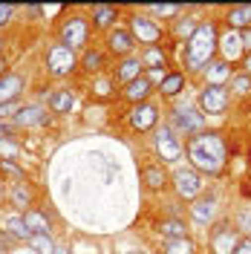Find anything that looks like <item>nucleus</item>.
<instances>
[{
    "mask_svg": "<svg viewBox=\"0 0 251 254\" xmlns=\"http://www.w3.org/2000/svg\"><path fill=\"white\" fill-rule=\"evenodd\" d=\"M47 122V110L41 104H20V110L15 116V127H38Z\"/></svg>",
    "mask_w": 251,
    "mask_h": 254,
    "instance_id": "nucleus-19",
    "label": "nucleus"
},
{
    "mask_svg": "<svg viewBox=\"0 0 251 254\" xmlns=\"http://www.w3.org/2000/svg\"><path fill=\"white\" fill-rule=\"evenodd\" d=\"M228 107H231L228 87H202V93H199V113L205 119L208 116H222V113H228Z\"/></svg>",
    "mask_w": 251,
    "mask_h": 254,
    "instance_id": "nucleus-10",
    "label": "nucleus"
},
{
    "mask_svg": "<svg viewBox=\"0 0 251 254\" xmlns=\"http://www.w3.org/2000/svg\"><path fill=\"white\" fill-rule=\"evenodd\" d=\"M225 23H228V29H251V6H231L228 12H225Z\"/></svg>",
    "mask_w": 251,
    "mask_h": 254,
    "instance_id": "nucleus-25",
    "label": "nucleus"
},
{
    "mask_svg": "<svg viewBox=\"0 0 251 254\" xmlns=\"http://www.w3.org/2000/svg\"><path fill=\"white\" fill-rule=\"evenodd\" d=\"M0 139H15V142H17V127H15V122H0Z\"/></svg>",
    "mask_w": 251,
    "mask_h": 254,
    "instance_id": "nucleus-43",
    "label": "nucleus"
},
{
    "mask_svg": "<svg viewBox=\"0 0 251 254\" xmlns=\"http://www.w3.org/2000/svg\"><path fill=\"white\" fill-rule=\"evenodd\" d=\"M185 153H188L190 171H196L199 176H220L228 162V142L217 130H202L188 139Z\"/></svg>",
    "mask_w": 251,
    "mask_h": 254,
    "instance_id": "nucleus-1",
    "label": "nucleus"
},
{
    "mask_svg": "<svg viewBox=\"0 0 251 254\" xmlns=\"http://www.w3.org/2000/svg\"><path fill=\"white\" fill-rule=\"evenodd\" d=\"M234 228H237V231H243V237H251V205H246V208H240V211H237Z\"/></svg>",
    "mask_w": 251,
    "mask_h": 254,
    "instance_id": "nucleus-36",
    "label": "nucleus"
},
{
    "mask_svg": "<svg viewBox=\"0 0 251 254\" xmlns=\"http://www.w3.org/2000/svg\"><path fill=\"white\" fill-rule=\"evenodd\" d=\"M26 246L35 249V254H55V240L49 237V234H32L26 240Z\"/></svg>",
    "mask_w": 251,
    "mask_h": 254,
    "instance_id": "nucleus-31",
    "label": "nucleus"
},
{
    "mask_svg": "<svg viewBox=\"0 0 251 254\" xmlns=\"http://www.w3.org/2000/svg\"><path fill=\"white\" fill-rule=\"evenodd\" d=\"M159 231L165 240H176V237H188V228H185V220L173 217V220H162L159 222Z\"/></svg>",
    "mask_w": 251,
    "mask_h": 254,
    "instance_id": "nucleus-30",
    "label": "nucleus"
},
{
    "mask_svg": "<svg viewBox=\"0 0 251 254\" xmlns=\"http://www.w3.org/2000/svg\"><path fill=\"white\" fill-rule=\"evenodd\" d=\"M205 119L199 110H193V107H176L171 113V127L179 133V136H196V133H202L205 130Z\"/></svg>",
    "mask_w": 251,
    "mask_h": 254,
    "instance_id": "nucleus-9",
    "label": "nucleus"
},
{
    "mask_svg": "<svg viewBox=\"0 0 251 254\" xmlns=\"http://www.w3.org/2000/svg\"><path fill=\"white\" fill-rule=\"evenodd\" d=\"M196 26H199V20H196V17H190V15H185V17H176V20H173V29H176V38H185V41H188L190 35L196 32Z\"/></svg>",
    "mask_w": 251,
    "mask_h": 254,
    "instance_id": "nucleus-33",
    "label": "nucleus"
},
{
    "mask_svg": "<svg viewBox=\"0 0 251 254\" xmlns=\"http://www.w3.org/2000/svg\"><path fill=\"white\" fill-rule=\"evenodd\" d=\"M240 41H243V49H246V55H249V52H251V29L240 32Z\"/></svg>",
    "mask_w": 251,
    "mask_h": 254,
    "instance_id": "nucleus-45",
    "label": "nucleus"
},
{
    "mask_svg": "<svg viewBox=\"0 0 251 254\" xmlns=\"http://www.w3.org/2000/svg\"><path fill=\"white\" fill-rule=\"evenodd\" d=\"M182 90H185V75L182 72H168L165 81L159 84L156 93H162V98H173V95H179Z\"/></svg>",
    "mask_w": 251,
    "mask_h": 254,
    "instance_id": "nucleus-28",
    "label": "nucleus"
},
{
    "mask_svg": "<svg viewBox=\"0 0 251 254\" xmlns=\"http://www.w3.org/2000/svg\"><path fill=\"white\" fill-rule=\"evenodd\" d=\"M0 174L9 176L12 182H23V168L17 162H9V159H0Z\"/></svg>",
    "mask_w": 251,
    "mask_h": 254,
    "instance_id": "nucleus-37",
    "label": "nucleus"
},
{
    "mask_svg": "<svg viewBox=\"0 0 251 254\" xmlns=\"http://www.w3.org/2000/svg\"><path fill=\"white\" fill-rule=\"evenodd\" d=\"M240 66H243V75H249V78H251V52H249V55H243Z\"/></svg>",
    "mask_w": 251,
    "mask_h": 254,
    "instance_id": "nucleus-46",
    "label": "nucleus"
},
{
    "mask_svg": "<svg viewBox=\"0 0 251 254\" xmlns=\"http://www.w3.org/2000/svg\"><path fill=\"white\" fill-rule=\"evenodd\" d=\"M228 81H231V64L220 58L205 66V87H228Z\"/></svg>",
    "mask_w": 251,
    "mask_h": 254,
    "instance_id": "nucleus-20",
    "label": "nucleus"
},
{
    "mask_svg": "<svg viewBox=\"0 0 251 254\" xmlns=\"http://www.w3.org/2000/svg\"><path fill=\"white\" fill-rule=\"evenodd\" d=\"M15 246H17V240L6 231V228H0V252L3 254H9V252H15Z\"/></svg>",
    "mask_w": 251,
    "mask_h": 254,
    "instance_id": "nucleus-40",
    "label": "nucleus"
},
{
    "mask_svg": "<svg viewBox=\"0 0 251 254\" xmlns=\"http://www.w3.org/2000/svg\"><path fill=\"white\" fill-rule=\"evenodd\" d=\"M217 52L222 55L225 64H240L243 61L246 49H243V41H240V32L225 26V29L220 32V38H217Z\"/></svg>",
    "mask_w": 251,
    "mask_h": 254,
    "instance_id": "nucleus-12",
    "label": "nucleus"
},
{
    "mask_svg": "<svg viewBox=\"0 0 251 254\" xmlns=\"http://www.w3.org/2000/svg\"><path fill=\"white\" fill-rule=\"evenodd\" d=\"M72 254H98V249L93 246V249H81V252H72Z\"/></svg>",
    "mask_w": 251,
    "mask_h": 254,
    "instance_id": "nucleus-47",
    "label": "nucleus"
},
{
    "mask_svg": "<svg viewBox=\"0 0 251 254\" xmlns=\"http://www.w3.org/2000/svg\"><path fill=\"white\" fill-rule=\"evenodd\" d=\"M20 156V144L15 139H0V159H9V162H15Z\"/></svg>",
    "mask_w": 251,
    "mask_h": 254,
    "instance_id": "nucleus-39",
    "label": "nucleus"
},
{
    "mask_svg": "<svg viewBox=\"0 0 251 254\" xmlns=\"http://www.w3.org/2000/svg\"><path fill=\"white\" fill-rule=\"evenodd\" d=\"M139 61L144 69H168V52L162 47H144Z\"/></svg>",
    "mask_w": 251,
    "mask_h": 254,
    "instance_id": "nucleus-24",
    "label": "nucleus"
},
{
    "mask_svg": "<svg viewBox=\"0 0 251 254\" xmlns=\"http://www.w3.org/2000/svg\"><path fill=\"white\" fill-rule=\"evenodd\" d=\"M228 87H231V93L234 95H249L251 93V78L249 75H231V81H228Z\"/></svg>",
    "mask_w": 251,
    "mask_h": 254,
    "instance_id": "nucleus-38",
    "label": "nucleus"
},
{
    "mask_svg": "<svg viewBox=\"0 0 251 254\" xmlns=\"http://www.w3.org/2000/svg\"><path fill=\"white\" fill-rule=\"evenodd\" d=\"M147 12H150V17L156 20V17H176L182 15V6L179 3H153V6H147Z\"/></svg>",
    "mask_w": 251,
    "mask_h": 254,
    "instance_id": "nucleus-32",
    "label": "nucleus"
},
{
    "mask_svg": "<svg viewBox=\"0 0 251 254\" xmlns=\"http://www.w3.org/2000/svg\"><path fill=\"white\" fill-rule=\"evenodd\" d=\"M0 199H3V179H0Z\"/></svg>",
    "mask_w": 251,
    "mask_h": 254,
    "instance_id": "nucleus-51",
    "label": "nucleus"
},
{
    "mask_svg": "<svg viewBox=\"0 0 251 254\" xmlns=\"http://www.w3.org/2000/svg\"><path fill=\"white\" fill-rule=\"evenodd\" d=\"M136 47H139V44L133 41V35L127 29H119V26H116V29L107 32V49H110L116 58H133Z\"/></svg>",
    "mask_w": 251,
    "mask_h": 254,
    "instance_id": "nucleus-14",
    "label": "nucleus"
},
{
    "mask_svg": "<svg viewBox=\"0 0 251 254\" xmlns=\"http://www.w3.org/2000/svg\"><path fill=\"white\" fill-rule=\"evenodd\" d=\"M162 254H196V243L190 237H176L162 243Z\"/></svg>",
    "mask_w": 251,
    "mask_h": 254,
    "instance_id": "nucleus-29",
    "label": "nucleus"
},
{
    "mask_svg": "<svg viewBox=\"0 0 251 254\" xmlns=\"http://www.w3.org/2000/svg\"><path fill=\"white\" fill-rule=\"evenodd\" d=\"M3 44H6V41H3V35H0V52H3Z\"/></svg>",
    "mask_w": 251,
    "mask_h": 254,
    "instance_id": "nucleus-50",
    "label": "nucleus"
},
{
    "mask_svg": "<svg viewBox=\"0 0 251 254\" xmlns=\"http://www.w3.org/2000/svg\"><path fill=\"white\" fill-rule=\"evenodd\" d=\"M90 32H93V26H90V20L84 15H69L63 17L61 29H58V44H63L69 49H87Z\"/></svg>",
    "mask_w": 251,
    "mask_h": 254,
    "instance_id": "nucleus-3",
    "label": "nucleus"
},
{
    "mask_svg": "<svg viewBox=\"0 0 251 254\" xmlns=\"http://www.w3.org/2000/svg\"><path fill=\"white\" fill-rule=\"evenodd\" d=\"M240 243V231L231 222H214L208 231V249L211 254H231Z\"/></svg>",
    "mask_w": 251,
    "mask_h": 254,
    "instance_id": "nucleus-8",
    "label": "nucleus"
},
{
    "mask_svg": "<svg viewBox=\"0 0 251 254\" xmlns=\"http://www.w3.org/2000/svg\"><path fill=\"white\" fill-rule=\"evenodd\" d=\"M47 101H49V110L58 113V116H63V113H69L72 107H75V98H72L69 90H52Z\"/></svg>",
    "mask_w": 251,
    "mask_h": 254,
    "instance_id": "nucleus-26",
    "label": "nucleus"
},
{
    "mask_svg": "<svg viewBox=\"0 0 251 254\" xmlns=\"http://www.w3.org/2000/svg\"><path fill=\"white\" fill-rule=\"evenodd\" d=\"M17 110H20V101H9V104H0V122H6V119H15Z\"/></svg>",
    "mask_w": 251,
    "mask_h": 254,
    "instance_id": "nucleus-42",
    "label": "nucleus"
},
{
    "mask_svg": "<svg viewBox=\"0 0 251 254\" xmlns=\"http://www.w3.org/2000/svg\"><path fill=\"white\" fill-rule=\"evenodd\" d=\"M156 93V87L150 84V81L144 78H136V81H130V84H125V90H122V98H125L127 104H141V101H147L150 95Z\"/></svg>",
    "mask_w": 251,
    "mask_h": 254,
    "instance_id": "nucleus-17",
    "label": "nucleus"
},
{
    "mask_svg": "<svg viewBox=\"0 0 251 254\" xmlns=\"http://www.w3.org/2000/svg\"><path fill=\"white\" fill-rule=\"evenodd\" d=\"M47 72L52 78H66V75H72L75 69H78V55H75V49L63 47V44H52L47 49Z\"/></svg>",
    "mask_w": 251,
    "mask_h": 254,
    "instance_id": "nucleus-6",
    "label": "nucleus"
},
{
    "mask_svg": "<svg viewBox=\"0 0 251 254\" xmlns=\"http://www.w3.org/2000/svg\"><path fill=\"white\" fill-rule=\"evenodd\" d=\"M190 217L199 225H214V217H217V196L214 193H202L190 202Z\"/></svg>",
    "mask_w": 251,
    "mask_h": 254,
    "instance_id": "nucleus-15",
    "label": "nucleus"
},
{
    "mask_svg": "<svg viewBox=\"0 0 251 254\" xmlns=\"http://www.w3.org/2000/svg\"><path fill=\"white\" fill-rule=\"evenodd\" d=\"M55 254H72L69 249H63V246H55Z\"/></svg>",
    "mask_w": 251,
    "mask_h": 254,
    "instance_id": "nucleus-49",
    "label": "nucleus"
},
{
    "mask_svg": "<svg viewBox=\"0 0 251 254\" xmlns=\"http://www.w3.org/2000/svg\"><path fill=\"white\" fill-rule=\"evenodd\" d=\"M15 17V6L12 3H0V29H6Z\"/></svg>",
    "mask_w": 251,
    "mask_h": 254,
    "instance_id": "nucleus-41",
    "label": "nucleus"
},
{
    "mask_svg": "<svg viewBox=\"0 0 251 254\" xmlns=\"http://www.w3.org/2000/svg\"><path fill=\"white\" fill-rule=\"evenodd\" d=\"M217 38H220L217 23L214 20H199L196 32L185 41V55H182V61H185V66H188L190 72L205 69L208 64L214 61V55H217Z\"/></svg>",
    "mask_w": 251,
    "mask_h": 254,
    "instance_id": "nucleus-2",
    "label": "nucleus"
},
{
    "mask_svg": "<svg viewBox=\"0 0 251 254\" xmlns=\"http://www.w3.org/2000/svg\"><path fill=\"white\" fill-rule=\"evenodd\" d=\"M231 254H251V237H240V243Z\"/></svg>",
    "mask_w": 251,
    "mask_h": 254,
    "instance_id": "nucleus-44",
    "label": "nucleus"
},
{
    "mask_svg": "<svg viewBox=\"0 0 251 254\" xmlns=\"http://www.w3.org/2000/svg\"><path fill=\"white\" fill-rule=\"evenodd\" d=\"M127 32L133 35L136 44H144V47H159V41L165 35L159 20H153L150 15H141V12H133L127 17Z\"/></svg>",
    "mask_w": 251,
    "mask_h": 254,
    "instance_id": "nucleus-4",
    "label": "nucleus"
},
{
    "mask_svg": "<svg viewBox=\"0 0 251 254\" xmlns=\"http://www.w3.org/2000/svg\"><path fill=\"white\" fill-rule=\"evenodd\" d=\"M127 254H144V252H127Z\"/></svg>",
    "mask_w": 251,
    "mask_h": 254,
    "instance_id": "nucleus-52",
    "label": "nucleus"
},
{
    "mask_svg": "<svg viewBox=\"0 0 251 254\" xmlns=\"http://www.w3.org/2000/svg\"><path fill=\"white\" fill-rule=\"evenodd\" d=\"M9 205H15L20 214L32 208V188L26 185V179H23V182H12V185H9Z\"/></svg>",
    "mask_w": 251,
    "mask_h": 254,
    "instance_id": "nucleus-21",
    "label": "nucleus"
},
{
    "mask_svg": "<svg viewBox=\"0 0 251 254\" xmlns=\"http://www.w3.org/2000/svg\"><path fill=\"white\" fill-rule=\"evenodd\" d=\"M6 72H9V69H6V61H3V58H0V78H3V75H6Z\"/></svg>",
    "mask_w": 251,
    "mask_h": 254,
    "instance_id": "nucleus-48",
    "label": "nucleus"
},
{
    "mask_svg": "<svg viewBox=\"0 0 251 254\" xmlns=\"http://www.w3.org/2000/svg\"><path fill=\"white\" fill-rule=\"evenodd\" d=\"M153 150H156L159 162L168 165V162H179V159H182L185 144H182V136H179L171 125H162L156 130V136H153Z\"/></svg>",
    "mask_w": 251,
    "mask_h": 254,
    "instance_id": "nucleus-5",
    "label": "nucleus"
},
{
    "mask_svg": "<svg viewBox=\"0 0 251 254\" xmlns=\"http://www.w3.org/2000/svg\"><path fill=\"white\" fill-rule=\"evenodd\" d=\"M113 87H116V81L110 75H93V95L95 98H110Z\"/></svg>",
    "mask_w": 251,
    "mask_h": 254,
    "instance_id": "nucleus-34",
    "label": "nucleus"
},
{
    "mask_svg": "<svg viewBox=\"0 0 251 254\" xmlns=\"http://www.w3.org/2000/svg\"><path fill=\"white\" fill-rule=\"evenodd\" d=\"M127 119H130V127L133 130H139V133H147V130H153L159 125V107L153 101H141V104H133L130 113H127Z\"/></svg>",
    "mask_w": 251,
    "mask_h": 254,
    "instance_id": "nucleus-11",
    "label": "nucleus"
},
{
    "mask_svg": "<svg viewBox=\"0 0 251 254\" xmlns=\"http://www.w3.org/2000/svg\"><path fill=\"white\" fill-rule=\"evenodd\" d=\"M26 90V78L20 72H6L0 78V104H9V101H20V93Z\"/></svg>",
    "mask_w": 251,
    "mask_h": 254,
    "instance_id": "nucleus-16",
    "label": "nucleus"
},
{
    "mask_svg": "<svg viewBox=\"0 0 251 254\" xmlns=\"http://www.w3.org/2000/svg\"><path fill=\"white\" fill-rule=\"evenodd\" d=\"M6 231H9V234H12V237H15L17 243H20V240L26 243V240L32 237V234H29V228L23 225V217H20V214H17V217H12V220L6 222Z\"/></svg>",
    "mask_w": 251,
    "mask_h": 254,
    "instance_id": "nucleus-35",
    "label": "nucleus"
},
{
    "mask_svg": "<svg viewBox=\"0 0 251 254\" xmlns=\"http://www.w3.org/2000/svg\"><path fill=\"white\" fill-rule=\"evenodd\" d=\"M171 182H173V190H176V196H179V199L193 202L196 196H202V193H205L202 176L196 174V171H190V168H179V171H173Z\"/></svg>",
    "mask_w": 251,
    "mask_h": 254,
    "instance_id": "nucleus-7",
    "label": "nucleus"
},
{
    "mask_svg": "<svg viewBox=\"0 0 251 254\" xmlns=\"http://www.w3.org/2000/svg\"><path fill=\"white\" fill-rule=\"evenodd\" d=\"M139 176H141V185H144L147 190H153V193L165 190L168 182H171V176H168V171H165L162 162H144V165L139 168Z\"/></svg>",
    "mask_w": 251,
    "mask_h": 254,
    "instance_id": "nucleus-13",
    "label": "nucleus"
},
{
    "mask_svg": "<svg viewBox=\"0 0 251 254\" xmlns=\"http://www.w3.org/2000/svg\"><path fill=\"white\" fill-rule=\"evenodd\" d=\"M23 217V225L29 228V234H49V228H52V222L44 211H38V208H29V211H23L20 214Z\"/></svg>",
    "mask_w": 251,
    "mask_h": 254,
    "instance_id": "nucleus-23",
    "label": "nucleus"
},
{
    "mask_svg": "<svg viewBox=\"0 0 251 254\" xmlns=\"http://www.w3.org/2000/svg\"><path fill=\"white\" fill-rule=\"evenodd\" d=\"M144 75V66H141V61L133 55V58H122V61L116 64V72H113V81L116 84H130V81H136Z\"/></svg>",
    "mask_w": 251,
    "mask_h": 254,
    "instance_id": "nucleus-18",
    "label": "nucleus"
},
{
    "mask_svg": "<svg viewBox=\"0 0 251 254\" xmlns=\"http://www.w3.org/2000/svg\"><path fill=\"white\" fill-rule=\"evenodd\" d=\"M104 64H107V55H104V52H101L98 47L84 49V55L78 58V66L84 69V72H90V75H101Z\"/></svg>",
    "mask_w": 251,
    "mask_h": 254,
    "instance_id": "nucleus-22",
    "label": "nucleus"
},
{
    "mask_svg": "<svg viewBox=\"0 0 251 254\" xmlns=\"http://www.w3.org/2000/svg\"><path fill=\"white\" fill-rule=\"evenodd\" d=\"M116 17H119V9L116 6H104V3L93 6V26L95 29H110L113 23H116Z\"/></svg>",
    "mask_w": 251,
    "mask_h": 254,
    "instance_id": "nucleus-27",
    "label": "nucleus"
}]
</instances>
